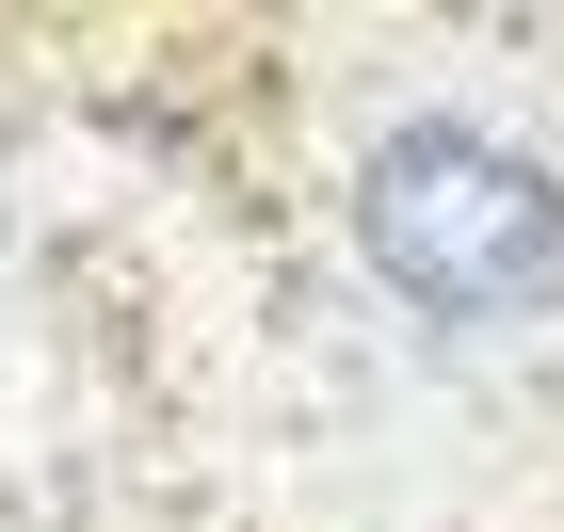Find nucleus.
Listing matches in <instances>:
<instances>
[{
	"mask_svg": "<svg viewBox=\"0 0 564 532\" xmlns=\"http://www.w3.org/2000/svg\"><path fill=\"white\" fill-rule=\"evenodd\" d=\"M339 242L435 339H549L564 323V162L468 97H403L355 130Z\"/></svg>",
	"mask_w": 564,
	"mask_h": 532,
	"instance_id": "nucleus-1",
	"label": "nucleus"
}]
</instances>
